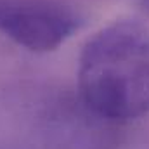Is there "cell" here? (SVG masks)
Wrapping results in <instances>:
<instances>
[{
    "instance_id": "1",
    "label": "cell",
    "mask_w": 149,
    "mask_h": 149,
    "mask_svg": "<svg viewBox=\"0 0 149 149\" xmlns=\"http://www.w3.org/2000/svg\"><path fill=\"white\" fill-rule=\"evenodd\" d=\"M80 104L104 123L149 114V28L118 21L99 30L80 52Z\"/></svg>"
},
{
    "instance_id": "2",
    "label": "cell",
    "mask_w": 149,
    "mask_h": 149,
    "mask_svg": "<svg viewBox=\"0 0 149 149\" xmlns=\"http://www.w3.org/2000/svg\"><path fill=\"white\" fill-rule=\"evenodd\" d=\"M85 24L71 7L52 0H0V35L30 52H50Z\"/></svg>"
},
{
    "instance_id": "3",
    "label": "cell",
    "mask_w": 149,
    "mask_h": 149,
    "mask_svg": "<svg viewBox=\"0 0 149 149\" xmlns=\"http://www.w3.org/2000/svg\"><path fill=\"white\" fill-rule=\"evenodd\" d=\"M141 9H142L146 14H149V0H141Z\"/></svg>"
}]
</instances>
